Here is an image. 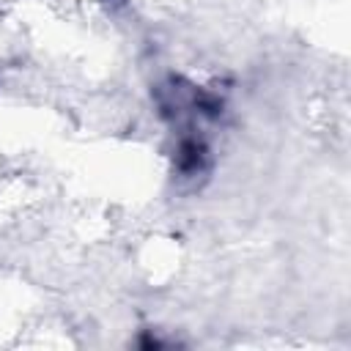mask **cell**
<instances>
[{
  "instance_id": "obj_1",
  "label": "cell",
  "mask_w": 351,
  "mask_h": 351,
  "mask_svg": "<svg viewBox=\"0 0 351 351\" xmlns=\"http://www.w3.org/2000/svg\"><path fill=\"white\" fill-rule=\"evenodd\" d=\"M203 162H206V145L195 137L184 140L178 148V167L184 173H197V170H203Z\"/></svg>"
}]
</instances>
